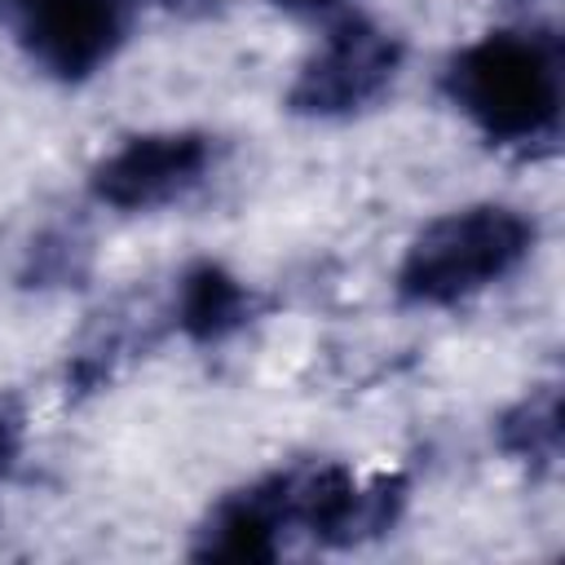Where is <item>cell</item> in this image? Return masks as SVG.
I'll list each match as a JSON object with an SVG mask.
<instances>
[{
	"instance_id": "3957f363",
	"label": "cell",
	"mask_w": 565,
	"mask_h": 565,
	"mask_svg": "<svg viewBox=\"0 0 565 565\" xmlns=\"http://www.w3.org/2000/svg\"><path fill=\"white\" fill-rule=\"evenodd\" d=\"M406 40L371 18L335 22L322 44L300 62L282 106L296 119H353L371 110L402 75Z\"/></svg>"
},
{
	"instance_id": "6da1fadb",
	"label": "cell",
	"mask_w": 565,
	"mask_h": 565,
	"mask_svg": "<svg viewBox=\"0 0 565 565\" xmlns=\"http://www.w3.org/2000/svg\"><path fill=\"white\" fill-rule=\"evenodd\" d=\"M450 106L494 146H543L561 128L565 57L547 26H503L468 40L441 71Z\"/></svg>"
},
{
	"instance_id": "5b68a950",
	"label": "cell",
	"mask_w": 565,
	"mask_h": 565,
	"mask_svg": "<svg viewBox=\"0 0 565 565\" xmlns=\"http://www.w3.org/2000/svg\"><path fill=\"white\" fill-rule=\"evenodd\" d=\"M137 13L141 0H40L18 18V44L40 75L84 84L128 44Z\"/></svg>"
},
{
	"instance_id": "9c48e42d",
	"label": "cell",
	"mask_w": 565,
	"mask_h": 565,
	"mask_svg": "<svg viewBox=\"0 0 565 565\" xmlns=\"http://www.w3.org/2000/svg\"><path fill=\"white\" fill-rule=\"evenodd\" d=\"M75 252H84V243L66 230H53L44 234L40 243H31L26 252V269H22V282L26 287H53V282H71L79 274L75 265Z\"/></svg>"
},
{
	"instance_id": "30bf717a",
	"label": "cell",
	"mask_w": 565,
	"mask_h": 565,
	"mask_svg": "<svg viewBox=\"0 0 565 565\" xmlns=\"http://www.w3.org/2000/svg\"><path fill=\"white\" fill-rule=\"evenodd\" d=\"M22 450H26V415L13 397L0 393V481L18 468Z\"/></svg>"
},
{
	"instance_id": "8fae6325",
	"label": "cell",
	"mask_w": 565,
	"mask_h": 565,
	"mask_svg": "<svg viewBox=\"0 0 565 565\" xmlns=\"http://www.w3.org/2000/svg\"><path fill=\"white\" fill-rule=\"evenodd\" d=\"M278 9H287V13H300V18H318V13H331V9H340L344 0H274Z\"/></svg>"
},
{
	"instance_id": "7a4b0ae2",
	"label": "cell",
	"mask_w": 565,
	"mask_h": 565,
	"mask_svg": "<svg viewBox=\"0 0 565 565\" xmlns=\"http://www.w3.org/2000/svg\"><path fill=\"white\" fill-rule=\"evenodd\" d=\"M539 243V225L512 203H463L433 216L402 252L393 291L411 309H455L512 278Z\"/></svg>"
},
{
	"instance_id": "ba28073f",
	"label": "cell",
	"mask_w": 565,
	"mask_h": 565,
	"mask_svg": "<svg viewBox=\"0 0 565 565\" xmlns=\"http://www.w3.org/2000/svg\"><path fill=\"white\" fill-rule=\"evenodd\" d=\"M494 441L508 459L552 472L561 463V388L539 384L494 419Z\"/></svg>"
},
{
	"instance_id": "7c38bea8",
	"label": "cell",
	"mask_w": 565,
	"mask_h": 565,
	"mask_svg": "<svg viewBox=\"0 0 565 565\" xmlns=\"http://www.w3.org/2000/svg\"><path fill=\"white\" fill-rule=\"evenodd\" d=\"M35 4H40V0H0V9H9V13H18V18H22L26 9H35Z\"/></svg>"
},
{
	"instance_id": "52a82bcc",
	"label": "cell",
	"mask_w": 565,
	"mask_h": 565,
	"mask_svg": "<svg viewBox=\"0 0 565 565\" xmlns=\"http://www.w3.org/2000/svg\"><path fill=\"white\" fill-rule=\"evenodd\" d=\"M260 313V296L247 278L225 269L221 260H194L181 269L172 287V327L190 344H221L252 327Z\"/></svg>"
},
{
	"instance_id": "8992f818",
	"label": "cell",
	"mask_w": 565,
	"mask_h": 565,
	"mask_svg": "<svg viewBox=\"0 0 565 565\" xmlns=\"http://www.w3.org/2000/svg\"><path fill=\"white\" fill-rule=\"evenodd\" d=\"M300 539V512H296V463L274 468L230 494H221L203 525L194 530L190 556L199 561H278L287 543Z\"/></svg>"
},
{
	"instance_id": "277c9868",
	"label": "cell",
	"mask_w": 565,
	"mask_h": 565,
	"mask_svg": "<svg viewBox=\"0 0 565 565\" xmlns=\"http://www.w3.org/2000/svg\"><path fill=\"white\" fill-rule=\"evenodd\" d=\"M216 137L203 128H150L124 137L88 172V194L110 212H159L190 199L216 172Z\"/></svg>"
}]
</instances>
